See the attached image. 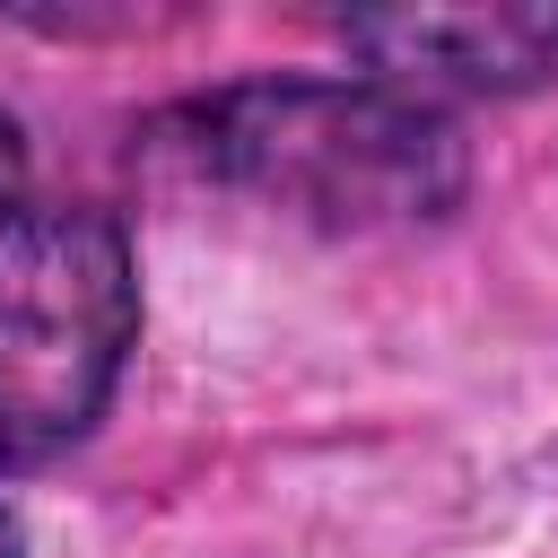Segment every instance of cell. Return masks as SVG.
<instances>
[{
	"label": "cell",
	"instance_id": "obj_3",
	"mask_svg": "<svg viewBox=\"0 0 558 558\" xmlns=\"http://www.w3.org/2000/svg\"><path fill=\"white\" fill-rule=\"evenodd\" d=\"M340 35L401 96L558 78V9H418V17H349Z\"/></svg>",
	"mask_w": 558,
	"mask_h": 558
},
{
	"label": "cell",
	"instance_id": "obj_1",
	"mask_svg": "<svg viewBox=\"0 0 558 558\" xmlns=\"http://www.w3.org/2000/svg\"><path fill=\"white\" fill-rule=\"evenodd\" d=\"M157 157L323 235L427 227L462 201V131L384 78H244L157 122Z\"/></svg>",
	"mask_w": 558,
	"mask_h": 558
},
{
	"label": "cell",
	"instance_id": "obj_2",
	"mask_svg": "<svg viewBox=\"0 0 558 558\" xmlns=\"http://www.w3.org/2000/svg\"><path fill=\"white\" fill-rule=\"evenodd\" d=\"M140 340L131 244L105 209H17L0 227V471L78 445Z\"/></svg>",
	"mask_w": 558,
	"mask_h": 558
},
{
	"label": "cell",
	"instance_id": "obj_5",
	"mask_svg": "<svg viewBox=\"0 0 558 558\" xmlns=\"http://www.w3.org/2000/svg\"><path fill=\"white\" fill-rule=\"evenodd\" d=\"M0 558H17V523H9V506H0Z\"/></svg>",
	"mask_w": 558,
	"mask_h": 558
},
{
	"label": "cell",
	"instance_id": "obj_4",
	"mask_svg": "<svg viewBox=\"0 0 558 558\" xmlns=\"http://www.w3.org/2000/svg\"><path fill=\"white\" fill-rule=\"evenodd\" d=\"M17 183H26V148H17V122L0 113V227L26 209V201H17Z\"/></svg>",
	"mask_w": 558,
	"mask_h": 558
}]
</instances>
